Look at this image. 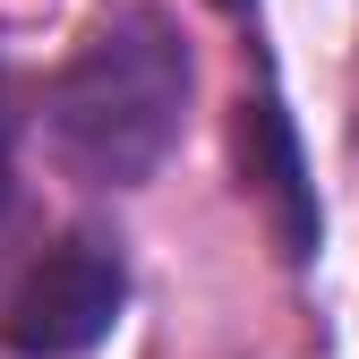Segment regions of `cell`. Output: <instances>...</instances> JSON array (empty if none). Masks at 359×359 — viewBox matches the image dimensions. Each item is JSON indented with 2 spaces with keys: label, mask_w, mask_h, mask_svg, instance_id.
Returning a JSON list of instances; mask_svg holds the SVG:
<instances>
[{
  "label": "cell",
  "mask_w": 359,
  "mask_h": 359,
  "mask_svg": "<svg viewBox=\"0 0 359 359\" xmlns=\"http://www.w3.org/2000/svg\"><path fill=\"white\" fill-rule=\"evenodd\" d=\"M180 120H189V34L163 9H120L52 77L43 137L52 163L86 189H137L180 146Z\"/></svg>",
  "instance_id": "6da1fadb"
},
{
  "label": "cell",
  "mask_w": 359,
  "mask_h": 359,
  "mask_svg": "<svg viewBox=\"0 0 359 359\" xmlns=\"http://www.w3.org/2000/svg\"><path fill=\"white\" fill-rule=\"evenodd\" d=\"M120 299H128V274L103 240H60L26 265V283L0 308V342L18 359H86L111 325H120Z\"/></svg>",
  "instance_id": "7a4b0ae2"
},
{
  "label": "cell",
  "mask_w": 359,
  "mask_h": 359,
  "mask_svg": "<svg viewBox=\"0 0 359 359\" xmlns=\"http://www.w3.org/2000/svg\"><path fill=\"white\" fill-rule=\"evenodd\" d=\"M240 171H248L265 222H274L283 257H317V231H325V222H317V180H308L299 128H291V111H283L274 95L240 103Z\"/></svg>",
  "instance_id": "3957f363"
},
{
  "label": "cell",
  "mask_w": 359,
  "mask_h": 359,
  "mask_svg": "<svg viewBox=\"0 0 359 359\" xmlns=\"http://www.w3.org/2000/svg\"><path fill=\"white\" fill-rule=\"evenodd\" d=\"M0 214H9V128H0Z\"/></svg>",
  "instance_id": "277c9868"
},
{
  "label": "cell",
  "mask_w": 359,
  "mask_h": 359,
  "mask_svg": "<svg viewBox=\"0 0 359 359\" xmlns=\"http://www.w3.org/2000/svg\"><path fill=\"white\" fill-rule=\"evenodd\" d=\"M231 9H240V0H231Z\"/></svg>",
  "instance_id": "5b68a950"
}]
</instances>
